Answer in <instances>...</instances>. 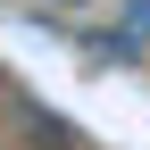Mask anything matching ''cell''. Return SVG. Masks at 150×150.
<instances>
[{
  "mask_svg": "<svg viewBox=\"0 0 150 150\" xmlns=\"http://www.w3.org/2000/svg\"><path fill=\"white\" fill-rule=\"evenodd\" d=\"M25 150H83V142H75V125H67V117L33 108V117H25Z\"/></svg>",
  "mask_w": 150,
  "mask_h": 150,
  "instance_id": "1",
  "label": "cell"
},
{
  "mask_svg": "<svg viewBox=\"0 0 150 150\" xmlns=\"http://www.w3.org/2000/svg\"><path fill=\"white\" fill-rule=\"evenodd\" d=\"M83 50L108 59V67H134V59H142V33H83Z\"/></svg>",
  "mask_w": 150,
  "mask_h": 150,
  "instance_id": "2",
  "label": "cell"
},
{
  "mask_svg": "<svg viewBox=\"0 0 150 150\" xmlns=\"http://www.w3.org/2000/svg\"><path fill=\"white\" fill-rule=\"evenodd\" d=\"M50 8H92V0H50Z\"/></svg>",
  "mask_w": 150,
  "mask_h": 150,
  "instance_id": "3",
  "label": "cell"
}]
</instances>
